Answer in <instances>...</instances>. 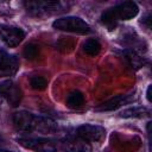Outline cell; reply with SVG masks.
I'll list each match as a JSON object with an SVG mask.
<instances>
[{
    "label": "cell",
    "instance_id": "6da1fadb",
    "mask_svg": "<svg viewBox=\"0 0 152 152\" xmlns=\"http://www.w3.org/2000/svg\"><path fill=\"white\" fill-rule=\"evenodd\" d=\"M12 122L17 131L25 133L39 132L42 134H51L57 129V124L50 118L34 115L25 110L14 113Z\"/></svg>",
    "mask_w": 152,
    "mask_h": 152
},
{
    "label": "cell",
    "instance_id": "7a4b0ae2",
    "mask_svg": "<svg viewBox=\"0 0 152 152\" xmlns=\"http://www.w3.org/2000/svg\"><path fill=\"white\" fill-rule=\"evenodd\" d=\"M138 6L133 1H126L122 4H119L112 8H108L104 11L101 15V21L109 28H114L118 21L120 20H129L134 18L138 14Z\"/></svg>",
    "mask_w": 152,
    "mask_h": 152
},
{
    "label": "cell",
    "instance_id": "3957f363",
    "mask_svg": "<svg viewBox=\"0 0 152 152\" xmlns=\"http://www.w3.org/2000/svg\"><path fill=\"white\" fill-rule=\"evenodd\" d=\"M53 28L59 31H66V32H74L80 34H87L91 32L90 26L81 18L78 17H63L58 18L52 23Z\"/></svg>",
    "mask_w": 152,
    "mask_h": 152
},
{
    "label": "cell",
    "instance_id": "277c9868",
    "mask_svg": "<svg viewBox=\"0 0 152 152\" xmlns=\"http://www.w3.org/2000/svg\"><path fill=\"white\" fill-rule=\"evenodd\" d=\"M24 6L26 11L36 17L50 15L52 13L58 12L62 8V4L59 1H51V0H38V1H25Z\"/></svg>",
    "mask_w": 152,
    "mask_h": 152
},
{
    "label": "cell",
    "instance_id": "5b68a950",
    "mask_svg": "<svg viewBox=\"0 0 152 152\" xmlns=\"http://www.w3.org/2000/svg\"><path fill=\"white\" fill-rule=\"evenodd\" d=\"M19 145L34 152H57L58 144L56 140L48 138H19Z\"/></svg>",
    "mask_w": 152,
    "mask_h": 152
},
{
    "label": "cell",
    "instance_id": "8992f818",
    "mask_svg": "<svg viewBox=\"0 0 152 152\" xmlns=\"http://www.w3.org/2000/svg\"><path fill=\"white\" fill-rule=\"evenodd\" d=\"M0 96H2L10 106L17 107L21 101L23 91L18 84L11 80H7L0 83Z\"/></svg>",
    "mask_w": 152,
    "mask_h": 152
},
{
    "label": "cell",
    "instance_id": "52a82bcc",
    "mask_svg": "<svg viewBox=\"0 0 152 152\" xmlns=\"http://www.w3.org/2000/svg\"><path fill=\"white\" fill-rule=\"evenodd\" d=\"M0 37L7 46L14 48L23 42V39L25 38V33L19 27L0 24Z\"/></svg>",
    "mask_w": 152,
    "mask_h": 152
},
{
    "label": "cell",
    "instance_id": "ba28073f",
    "mask_svg": "<svg viewBox=\"0 0 152 152\" xmlns=\"http://www.w3.org/2000/svg\"><path fill=\"white\" fill-rule=\"evenodd\" d=\"M76 135L86 141H100L106 137V129L96 125H82L76 129Z\"/></svg>",
    "mask_w": 152,
    "mask_h": 152
},
{
    "label": "cell",
    "instance_id": "9c48e42d",
    "mask_svg": "<svg viewBox=\"0 0 152 152\" xmlns=\"http://www.w3.org/2000/svg\"><path fill=\"white\" fill-rule=\"evenodd\" d=\"M62 148L64 152H90L91 146L88 141L77 135H70L63 139Z\"/></svg>",
    "mask_w": 152,
    "mask_h": 152
},
{
    "label": "cell",
    "instance_id": "30bf717a",
    "mask_svg": "<svg viewBox=\"0 0 152 152\" xmlns=\"http://www.w3.org/2000/svg\"><path fill=\"white\" fill-rule=\"evenodd\" d=\"M19 69V61L15 56L6 52L0 53V77L13 76Z\"/></svg>",
    "mask_w": 152,
    "mask_h": 152
},
{
    "label": "cell",
    "instance_id": "8fae6325",
    "mask_svg": "<svg viewBox=\"0 0 152 152\" xmlns=\"http://www.w3.org/2000/svg\"><path fill=\"white\" fill-rule=\"evenodd\" d=\"M132 100V95L131 94H125V95H118L103 103H101L100 106H97L95 108L96 112H109V110H115L118 108H120L122 104L128 103Z\"/></svg>",
    "mask_w": 152,
    "mask_h": 152
},
{
    "label": "cell",
    "instance_id": "7c38bea8",
    "mask_svg": "<svg viewBox=\"0 0 152 152\" xmlns=\"http://www.w3.org/2000/svg\"><path fill=\"white\" fill-rule=\"evenodd\" d=\"M124 56L126 58V61L128 62V64L134 68V69H139L144 64V58L141 57V55H139V52L134 49H127L124 51Z\"/></svg>",
    "mask_w": 152,
    "mask_h": 152
},
{
    "label": "cell",
    "instance_id": "4fadbf2b",
    "mask_svg": "<svg viewBox=\"0 0 152 152\" xmlns=\"http://www.w3.org/2000/svg\"><path fill=\"white\" fill-rule=\"evenodd\" d=\"M100 50H101V44H100L99 40L95 39V38H89V39H87L86 43L83 44V51H84L87 55L91 56V57L97 56L99 52H100Z\"/></svg>",
    "mask_w": 152,
    "mask_h": 152
},
{
    "label": "cell",
    "instance_id": "5bb4252c",
    "mask_svg": "<svg viewBox=\"0 0 152 152\" xmlns=\"http://www.w3.org/2000/svg\"><path fill=\"white\" fill-rule=\"evenodd\" d=\"M83 103H84V95L78 90H74L69 93V95L66 96V104L70 108L81 107Z\"/></svg>",
    "mask_w": 152,
    "mask_h": 152
},
{
    "label": "cell",
    "instance_id": "9a60e30c",
    "mask_svg": "<svg viewBox=\"0 0 152 152\" xmlns=\"http://www.w3.org/2000/svg\"><path fill=\"white\" fill-rule=\"evenodd\" d=\"M148 115H150V110L146 108H142V107L129 108V109H126L120 113L121 118H144V116H148Z\"/></svg>",
    "mask_w": 152,
    "mask_h": 152
},
{
    "label": "cell",
    "instance_id": "2e32d148",
    "mask_svg": "<svg viewBox=\"0 0 152 152\" xmlns=\"http://www.w3.org/2000/svg\"><path fill=\"white\" fill-rule=\"evenodd\" d=\"M38 52H39L38 46L34 45V44H27V45L24 48V51H23L24 57L27 58V59H30V61L37 58V57H38Z\"/></svg>",
    "mask_w": 152,
    "mask_h": 152
},
{
    "label": "cell",
    "instance_id": "e0dca14e",
    "mask_svg": "<svg viewBox=\"0 0 152 152\" xmlns=\"http://www.w3.org/2000/svg\"><path fill=\"white\" fill-rule=\"evenodd\" d=\"M30 84L34 90H44L48 86V81L42 76H33L30 81Z\"/></svg>",
    "mask_w": 152,
    "mask_h": 152
},
{
    "label": "cell",
    "instance_id": "ac0fdd59",
    "mask_svg": "<svg viewBox=\"0 0 152 152\" xmlns=\"http://www.w3.org/2000/svg\"><path fill=\"white\" fill-rule=\"evenodd\" d=\"M146 96H147L148 102H151V86H148V88H147V94H146Z\"/></svg>",
    "mask_w": 152,
    "mask_h": 152
},
{
    "label": "cell",
    "instance_id": "d6986e66",
    "mask_svg": "<svg viewBox=\"0 0 152 152\" xmlns=\"http://www.w3.org/2000/svg\"><path fill=\"white\" fill-rule=\"evenodd\" d=\"M0 152H12V151H6V150H0Z\"/></svg>",
    "mask_w": 152,
    "mask_h": 152
}]
</instances>
